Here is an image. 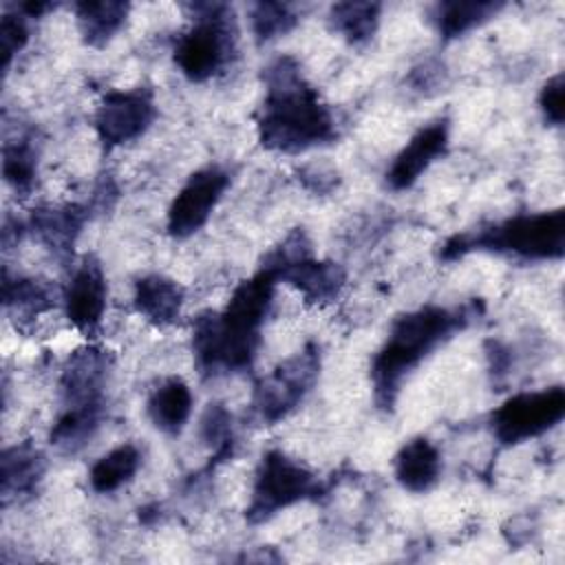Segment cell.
<instances>
[{"mask_svg":"<svg viewBox=\"0 0 565 565\" xmlns=\"http://www.w3.org/2000/svg\"><path fill=\"white\" fill-rule=\"evenodd\" d=\"M318 492L316 475L287 457L282 450H267L258 463L252 497L245 510L249 523H263L280 510L291 508Z\"/></svg>","mask_w":565,"mask_h":565,"instance_id":"8992f818","label":"cell"},{"mask_svg":"<svg viewBox=\"0 0 565 565\" xmlns=\"http://www.w3.org/2000/svg\"><path fill=\"white\" fill-rule=\"evenodd\" d=\"M2 172L15 192H29L38 172V150L31 137H18L4 143Z\"/></svg>","mask_w":565,"mask_h":565,"instance_id":"484cf974","label":"cell"},{"mask_svg":"<svg viewBox=\"0 0 565 565\" xmlns=\"http://www.w3.org/2000/svg\"><path fill=\"white\" fill-rule=\"evenodd\" d=\"M263 269L271 271L276 280L291 285L309 302H331L340 296L347 274L340 263L316 260L311 252L291 258H265Z\"/></svg>","mask_w":565,"mask_h":565,"instance_id":"8fae6325","label":"cell"},{"mask_svg":"<svg viewBox=\"0 0 565 565\" xmlns=\"http://www.w3.org/2000/svg\"><path fill=\"white\" fill-rule=\"evenodd\" d=\"M497 252L525 260H552L565 254V210L516 214L501 223L452 236L444 245V258L468 252Z\"/></svg>","mask_w":565,"mask_h":565,"instance_id":"277c9868","label":"cell"},{"mask_svg":"<svg viewBox=\"0 0 565 565\" xmlns=\"http://www.w3.org/2000/svg\"><path fill=\"white\" fill-rule=\"evenodd\" d=\"M104 415V406L90 408H62L53 430L51 444L62 452H77L95 435Z\"/></svg>","mask_w":565,"mask_h":565,"instance_id":"d4e9b609","label":"cell"},{"mask_svg":"<svg viewBox=\"0 0 565 565\" xmlns=\"http://www.w3.org/2000/svg\"><path fill=\"white\" fill-rule=\"evenodd\" d=\"M539 106L543 110V117L554 124L561 126L565 119V79L563 73H556L554 77H550L541 93H539Z\"/></svg>","mask_w":565,"mask_h":565,"instance_id":"f1b7e54d","label":"cell"},{"mask_svg":"<svg viewBox=\"0 0 565 565\" xmlns=\"http://www.w3.org/2000/svg\"><path fill=\"white\" fill-rule=\"evenodd\" d=\"M329 29L349 44H366L380 24L377 2H338L329 9Z\"/></svg>","mask_w":565,"mask_h":565,"instance_id":"7402d4cb","label":"cell"},{"mask_svg":"<svg viewBox=\"0 0 565 565\" xmlns=\"http://www.w3.org/2000/svg\"><path fill=\"white\" fill-rule=\"evenodd\" d=\"M157 117L152 90H110L99 102L93 124L106 146H121L141 137Z\"/></svg>","mask_w":565,"mask_h":565,"instance_id":"30bf717a","label":"cell"},{"mask_svg":"<svg viewBox=\"0 0 565 565\" xmlns=\"http://www.w3.org/2000/svg\"><path fill=\"white\" fill-rule=\"evenodd\" d=\"M106 276L102 265L86 256L73 271L64 289V309L71 324L84 335H93L106 311Z\"/></svg>","mask_w":565,"mask_h":565,"instance_id":"4fadbf2b","label":"cell"},{"mask_svg":"<svg viewBox=\"0 0 565 565\" xmlns=\"http://www.w3.org/2000/svg\"><path fill=\"white\" fill-rule=\"evenodd\" d=\"M183 287L161 274H148L135 282V309L152 324L168 327L179 320L183 309Z\"/></svg>","mask_w":565,"mask_h":565,"instance_id":"ac0fdd59","label":"cell"},{"mask_svg":"<svg viewBox=\"0 0 565 565\" xmlns=\"http://www.w3.org/2000/svg\"><path fill=\"white\" fill-rule=\"evenodd\" d=\"M194 24L177 40L174 62L190 82H205L221 73L236 51L232 9L221 2L190 4Z\"/></svg>","mask_w":565,"mask_h":565,"instance_id":"5b68a950","label":"cell"},{"mask_svg":"<svg viewBox=\"0 0 565 565\" xmlns=\"http://www.w3.org/2000/svg\"><path fill=\"white\" fill-rule=\"evenodd\" d=\"M192 413V391L181 377H166L148 397V415L154 428L179 435Z\"/></svg>","mask_w":565,"mask_h":565,"instance_id":"d6986e66","label":"cell"},{"mask_svg":"<svg viewBox=\"0 0 565 565\" xmlns=\"http://www.w3.org/2000/svg\"><path fill=\"white\" fill-rule=\"evenodd\" d=\"M503 4L492 0H452L437 4V29L439 33L450 40L468 33L470 29L488 22L499 13Z\"/></svg>","mask_w":565,"mask_h":565,"instance_id":"cb8c5ba5","label":"cell"},{"mask_svg":"<svg viewBox=\"0 0 565 565\" xmlns=\"http://www.w3.org/2000/svg\"><path fill=\"white\" fill-rule=\"evenodd\" d=\"M86 218V207L75 203L38 205L31 210L29 225L44 247H49L55 256L64 258L71 254Z\"/></svg>","mask_w":565,"mask_h":565,"instance_id":"2e32d148","label":"cell"},{"mask_svg":"<svg viewBox=\"0 0 565 565\" xmlns=\"http://www.w3.org/2000/svg\"><path fill=\"white\" fill-rule=\"evenodd\" d=\"M130 4L121 0H86L75 4V18L82 40L88 46H104L108 44L117 31L124 26L128 18Z\"/></svg>","mask_w":565,"mask_h":565,"instance_id":"ffe728a7","label":"cell"},{"mask_svg":"<svg viewBox=\"0 0 565 565\" xmlns=\"http://www.w3.org/2000/svg\"><path fill=\"white\" fill-rule=\"evenodd\" d=\"M393 472L404 490L415 494L428 492L441 477V455L430 439L413 437L397 450Z\"/></svg>","mask_w":565,"mask_h":565,"instance_id":"e0dca14e","label":"cell"},{"mask_svg":"<svg viewBox=\"0 0 565 565\" xmlns=\"http://www.w3.org/2000/svg\"><path fill=\"white\" fill-rule=\"evenodd\" d=\"M448 148V121L437 119L419 128L408 143L397 152L391 168L386 170V183L393 190L411 188L433 161H437Z\"/></svg>","mask_w":565,"mask_h":565,"instance_id":"5bb4252c","label":"cell"},{"mask_svg":"<svg viewBox=\"0 0 565 565\" xmlns=\"http://www.w3.org/2000/svg\"><path fill=\"white\" fill-rule=\"evenodd\" d=\"M298 22L291 4L285 2H256L252 7V31L258 42H269L289 33Z\"/></svg>","mask_w":565,"mask_h":565,"instance_id":"4316f807","label":"cell"},{"mask_svg":"<svg viewBox=\"0 0 565 565\" xmlns=\"http://www.w3.org/2000/svg\"><path fill=\"white\" fill-rule=\"evenodd\" d=\"M320 371V353L316 344H307L300 353L280 362L254 388L252 406L260 422L276 424L285 419L311 391Z\"/></svg>","mask_w":565,"mask_h":565,"instance_id":"52a82bcc","label":"cell"},{"mask_svg":"<svg viewBox=\"0 0 565 565\" xmlns=\"http://www.w3.org/2000/svg\"><path fill=\"white\" fill-rule=\"evenodd\" d=\"M468 320L470 316L466 309H448L437 305H426L395 318L386 342L375 353L371 364V382L377 404L382 408H391L404 377L441 342L461 331Z\"/></svg>","mask_w":565,"mask_h":565,"instance_id":"3957f363","label":"cell"},{"mask_svg":"<svg viewBox=\"0 0 565 565\" xmlns=\"http://www.w3.org/2000/svg\"><path fill=\"white\" fill-rule=\"evenodd\" d=\"M108 366V353L97 347H82L71 353L60 377L62 408L104 406L102 395Z\"/></svg>","mask_w":565,"mask_h":565,"instance_id":"7c38bea8","label":"cell"},{"mask_svg":"<svg viewBox=\"0 0 565 565\" xmlns=\"http://www.w3.org/2000/svg\"><path fill=\"white\" fill-rule=\"evenodd\" d=\"M565 415L563 386L525 391L508 397L492 413V433L503 446H514L554 428Z\"/></svg>","mask_w":565,"mask_h":565,"instance_id":"ba28073f","label":"cell"},{"mask_svg":"<svg viewBox=\"0 0 565 565\" xmlns=\"http://www.w3.org/2000/svg\"><path fill=\"white\" fill-rule=\"evenodd\" d=\"M46 470L44 452L31 441H22L2 450L0 457V494L2 503L31 497Z\"/></svg>","mask_w":565,"mask_h":565,"instance_id":"9a60e30c","label":"cell"},{"mask_svg":"<svg viewBox=\"0 0 565 565\" xmlns=\"http://www.w3.org/2000/svg\"><path fill=\"white\" fill-rule=\"evenodd\" d=\"M276 276L258 269L243 280L221 311H205L192 327V351L201 373L245 371L260 344V327L271 309Z\"/></svg>","mask_w":565,"mask_h":565,"instance_id":"7a4b0ae2","label":"cell"},{"mask_svg":"<svg viewBox=\"0 0 565 565\" xmlns=\"http://www.w3.org/2000/svg\"><path fill=\"white\" fill-rule=\"evenodd\" d=\"M2 300L18 318H33L55 305V291L46 280L22 276L11 278L9 271H4Z\"/></svg>","mask_w":565,"mask_h":565,"instance_id":"603a6c76","label":"cell"},{"mask_svg":"<svg viewBox=\"0 0 565 565\" xmlns=\"http://www.w3.org/2000/svg\"><path fill=\"white\" fill-rule=\"evenodd\" d=\"M26 15L15 9L13 13H2L0 20V53H2V68L7 71L13 55L18 51L24 49V44L29 42V24H26Z\"/></svg>","mask_w":565,"mask_h":565,"instance_id":"83f0119b","label":"cell"},{"mask_svg":"<svg viewBox=\"0 0 565 565\" xmlns=\"http://www.w3.org/2000/svg\"><path fill=\"white\" fill-rule=\"evenodd\" d=\"M227 183L230 177L218 166H205L192 172L168 207V234L174 238H188L199 232L218 205Z\"/></svg>","mask_w":565,"mask_h":565,"instance_id":"9c48e42d","label":"cell"},{"mask_svg":"<svg viewBox=\"0 0 565 565\" xmlns=\"http://www.w3.org/2000/svg\"><path fill=\"white\" fill-rule=\"evenodd\" d=\"M139 463H141V452L137 450L135 444H121L108 450L90 468L88 479L93 490L102 494L119 490L137 475Z\"/></svg>","mask_w":565,"mask_h":565,"instance_id":"44dd1931","label":"cell"},{"mask_svg":"<svg viewBox=\"0 0 565 565\" xmlns=\"http://www.w3.org/2000/svg\"><path fill=\"white\" fill-rule=\"evenodd\" d=\"M263 79L265 97L256 115V135L265 150L298 154L335 141V117L294 57H276Z\"/></svg>","mask_w":565,"mask_h":565,"instance_id":"6da1fadb","label":"cell"},{"mask_svg":"<svg viewBox=\"0 0 565 565\" xmlns=\"http://www.w3.org/2000/svg\"><path fill=\"white\" fill-rule=\"evenodd\" d=\"M201 437L214 448L227 444L230 437V413L221 404H210L201 419Z\"/></svg>","mask_w":565,"mask_h":565,"instance_id":"f546056e","label":"cell"}]
</instances>
